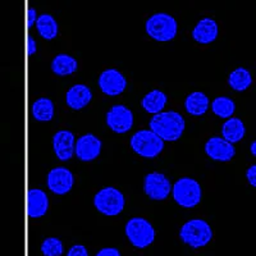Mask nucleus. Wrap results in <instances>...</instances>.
<instances>
[{
  "label": "nucleus",
  "mask_w": 256,
  "mask_h": 256,
  "mask_svg": "<svg viewBox=\"0 0 256 256\" xmlns=\"http://www.w3.org/2000/svg\"><path fill=\"white\" fill-rule=\"evenodd\" d=\"M148 127L163 141L173 142V141L180 140V136L184 134L186 122L180 113L169 110L155 114L150 120Z\"/></svg>",
  "instance_id": "obj_1"
},
{
  "label": "nucleus",
  "mask_w": 256,
  "mask_h": 256,
  "mask_svg": "<svg viewBox=\"0 0 256 256\" xmlns=\"http://www.w3.org/2000/svg\"><path fill=\"white\" fill-rule=\"evenodd\" d=\"M180 237L192 248H204L212 240V230L204 219H191L182 226Z\"/></svg>",
  "instance_id": "obj_2"
},
{
  "label": "nucleus",
  "mask_w": 256,
  "mask_h": 256,
  "mask_svg": "<svg viewBox=\"0 0 256 256\" xmlns=\"http://www.w3.org/2000/svg\"><path fill=\"white\" fill-rule=\"evenodd\" d=\"M146 34L154 40L166 42L176 38L178 31L177 20L168 13H155L145 24Z\"/></svg>",
  "instance_id": "obj_3"
},
{
  "label": "nucleus",
  "mask_w": 256,
  "mask_h": 256,
  "mask_svg": "<svg viewBox=\"0 0 256 256\" xmlns=\"http://www.w3.org/2000/svg\"><path fill=\"white\" fill-rule=\"evenodd\" d=\"M173 198L180 206L192 209L200 204L202 198L201 186L196 180L190 177L180 178L172 187Z\"/></svg>",
  "instance_id": "obj_4"
},
{
  "label": "nucleus",
  "mask_w": 256,
  "mask_h": 256,
  "mask_svg": "<svg viewBox=\"0 0 256 256\" xmlns=\"http://www.w3.org/2000/svg\"><path fill=\"white\" fill-rule=\"evenodd\" d=\"M131 148L137 155L146 158V159H154L160 152H163L164 141L158 134H155L152 130H141L137 131L131 137Z\"/></svg>",
  "instance_id": "obj_5"
},
{
  "label": "nucleus",
  "mask_w": 256,
  "mask_h": 256,
  "mask_svg": "<svg viewBox=\"0 0 256 256\" xmlns=\"http://www.w3.org/2000/svg\"><path fill=\"white\" fill-rule=\"evenodd\" d=\"M124 233L128 241L136 248H146L154 242L155 230L152 223L144 218H132L126 223Z\"/></svg>",
  "instance_id": "obj_6"
},
{
  "label": "nucleus",
  "mask_w": 256,
  "mask_h": 256,
  "mask_svg": "<svg viewBox=\"0 0 256 256\" xmlns=\"http://www.w3.org/2000/svg\"><path fill=\"white\" fill-rule=\"evenodd\" d=\"M124 196L120 190L114 187H105L100 190L94 198V206L106 216H116L124 209Z\"/></svg>",
  "instance_id": "obj_7"
},
{
  "label": "nucleus",
  "mask_w": 256,
  "mask_h": 256,
  "mask_svg": "<svg viewBox=\"0 0 256 256\" xmlns=\"http://www.w3.org/2000/svg\"><path fill=\"white\" fill-rule=\"evenodd\" d=\"M144 191L148 198L155 201H163L172 191V184L166 174L159 172L148 173L144 180Z\"/></svg>",
  "instance_id": "obj_8"
},
{
  "label": "nucleus",
  "mask_w": 256,
  "mask_h": 256,
  "mask_svg": "<svg viewBox=\"0 0 256 256\" xmlns=\"http://www.w3.org/2000/svg\"><path fill=\"white\" fill-rule=\"evenodd\" d=\"M106 124L116 134H127L134 126V114L124 105H114L106 113Z\"/></svg>",
  "instance_id": "obj_9"
},
{
  "label": "nucleus",
  "mask_w": 256,
  "mask_h": 256,
  "mask_svg": "<svg viewBox=\"0 0 256 256\" xmlns=\"http://www.w3.org/2000/svg\"><path fill=\"white\" fill-rule=\"evenodd\" d=\"M74 178L70 169L64 166H56L52 169L48 174L46 184L48 188L56 195H66L72 190Z\"/></svg>",
  "instance_id": "obj_10"
},
{
  "label": "nucleus",
  "mask_w": 256,
  "mask_h": 256,
  "mask_svg": "<svg viewBox=\"0 0 256 256\" xmlns=\"http://www.w3.org/2000/svg\"><path fill=\"white\" fill-rule=\"evenodd\" d=\"M102 140L92 134H86L77 140L74 145V154L82 162H92L98 159L102 152Z\"/></svg>",
  "instance_id": "obj_11"
},
{
  "label": "nucleus",
  "mask_w": 256,
  "mask_h": 256,
  "mask_svg": "<svg viewBox=\"0 0 256 256\" xmlns=\"http://www.w3.org/2000/svg\"><path fill=\"white\" fill-rule=\"evenodd\" d=\"M99 88L105 95L118 96L127 88V80L120 70L114 68L105 70L99 77Z\"/></svg>",
  "instance_id": "obj_12"
},
{
  "label": "nucleus",
  "mask_w": 256,
  "mask_h": 256,
  "mask_svg": "<svg viewBox=\"0 0 256 256\" xmlns=\"http://www.w3.org/2000/svg\"><path fill=\"white\" fill-rule=\"evenodd\" d=\"M205 152L216 162H230L236 155V148L224 138L212 137L205 144Z\"/></svg>",
  "instance_id": "obj_13"
},
{
  "label": "nucleus",
  "mask_w": 256,
  "mask_h": 256,
  "mask_svg": "<svg viewBox=\"0 0 256 256\" xmlns=\"http://www.w3.org/2000/svg\"><path fill=\"white\" fill-rule=\"evenodd\" d=\"M74 134L67 130L58 131L52 137V148L56 158L62 162H68L74 155Z\"/></svg>",
  "instance_id": "obj_14"
},
{
  "label": "nucleus",
  "mask_w": 256,
  "mask_h": 256,
  "mask_svg": "<svg viewBox=\"0 0 256 256\" xmlns=\"http://www.w3.org/2000/svg\"><path fill=\"white\" fill-rule=\"evenodd\" d=\"M49 210V198L46 192L40 188H31L27 192V214L30 218L44 216Z\"/></svg>",
  "instance_id": "obj_15"
},
{
  "label": "nucleus",
  "mask_w": 256,
  "mask_h": 256,
  "mask_svg": "<svg viewBox=\"0 0 256 256\" xmlns=\"http://www.w3.org/2000/svg\"><path fill=\"white\" fill-rule=\"evenodd\" d=\"M218 32V24L212 18L206 17L198 20L194 31H192V38L195 41H198V44L206 45L216 40Z\"/></svg>",
  "instance_id": "obj_16"
},
{
  "label": "nucleus",
  "mask_w": 256,
  "mask_h": 256,
  "mask_svg": "<svg viewBox=\"0 0 256 256\" xmlns=\"http://www.w3.org/2000/svg\"><path fill=\"white\" fill-rule=\"evenodd\" d=\"M91 99H92V92H91L90 88L82 84L72 86L66 95V102L73 110L84 109L86 105L90 104Z\"/></svg>",
  "instance_id": "obj_17"
},
{
  "label": "nucleus",
  "mask_w": 256,
  "mask_h": 256,
  "mask_svg": "<svg viewBox=\"0 0 256 256\" xmlns=\"http://www.w3.org/2000/svg\"><path fill=\"white\" fill-rule=\"evenodd\" d=\"M246 128L240 118H230L222 126V136L230 144L240 142L244 137Z\"/></svg>",
  "instance_id": "obj_18"
},
{
  "label": "nucleus",
  "mask_w": 256,
  "mask_h": 256,
  "mask_svg": "<svg viewBox=\"0 0 256 256\" xmlns=\"http://www.w3.org/2000/svg\"><path fill=\"white\" fill-rule=\"evenodd\" d=\"M209 99L204 92L201 91H195L190 94L184 100V109L188 114L195 116H204L209 109Z\"/></svg>",
  "instance_id": "obj_19"
},
{
  "label": "nucleus",
  "mask_w": 256,
  "mask_h": 256,
  "mask_svg": "<svg viewBox=\"0 0 256 256\" xmlns=\"http://www.w3.org/2000/svg\"><path fill=\"white\" fill-rule=\"evenodd\" d=\"M78 68V63L73 56L68 54H58L52 62V70L56 76H70Z\"/></svg>",
  "instance_id": "obj_20"
},
{
  "label": "nucleus",
  "mask_w": 256,
  "mask_h": 256,
  "mask_svg": "<svg viewBox=\"0 0 256 256\" xmlns=\"http://www.w3.org/2000/svg\"><path fill=\"white\" fill-rule=\"evenodd\" d=\"M166 102H168V98H166V95L163 91L152 90L144 96L141 105L145 109V112L155 116V114H159L163 112L164 106L166 105Z\"/></svg>",
  "instance_id": "obj_21"
},
{
  "label": "nucleus",
  "mask_w": 256,
  "mask_h": 256,
  "mask_svg": "<svg viewBox=\"0 0 256 256\" xmlns=\"http://www.w3.org/2000/svg\"><path fill=\"white\" fill-rule=\"evenodd\" d=\"M36 28L41 38L45 40H52L59 34L58 22L56 20V18L48 13L38 16V20H36Z\"/></svg>",
  "instance_id": "obj_22"
},
{
  "label": "nucleus",
  "mask_w": 256,
  "mask_h": 256,
  "mask_svg": "<svg viewBox=\"0 0 256 256\" xmlns=\"http://www.w3.org/2000/svg\"><path fill=\"white\" fill-rule=\"evenodd\" d=\"M32 116L38 122H50L54 116V102L48 98H40L32 104Z\"/></svg>",
  "instance_id": "obj_23"
},
{
  "label": "nucleus",
  "mask_w": 256,
  "mask_h": 256,
  "mask_svg": "<svg viewBox=\"0 0 256 256\" xmlns=\"http://www.w3.org/2000/svg\"><path fill=\"white\" fill-rule=\"evenodd\" d=\"M228 84L234 91H244L248 90L252 84V77H251V73L248 72L246 68H237L233 72H230V74L228 76Z\"/></svg>",
  "instance_id": "obj_24"
},
{
  "label": "nucleus",
  "mask_w": 256,
  "mask_h": 256,
  "mask_svg": "<svg viewBox=\"0 0 256 256\" xmlns=\"http://www.w3.org/2000/svg\"><path fill=\"white\" fill-rule=\"evenodd\" d=\"M212 110L219 118L230 120V118H232L234 110H236V105H234V102L230 98H227V96H218V98L212 100Z\"/></svg>",
  "instance_id": "obj_25"
},
{
  "label": "nucleus",
  "mask_w": 256,
  "mask_h": 256,
  "mask_svg": "<svg viewBox=\"0 0 256 256\" xmlns=\"http://www.w3.org/2000/svg\"><path fill=\"white\" fill-rule=\"evenodd\" d=\"M41 252L44 256H62L64 252L63 242L56 237H48L40 246Z\"/></svg>",
  "instance_id": "obj_26"
},
{
  "label": "nucleus",
  "mask_w": 256,
  "mask_h": 256,
  "mask_svg": "<svg viewBox=\"0 0 256 256\" xmlns=\"http://www.w3.org/2000/svg\"><path fill=\"white\" fill-rule=\"evenodd\" d=\"M67 256H88V251L84 244H74L68 250Z\"/></svg>",
  "instance_id": "obj_27"
},
{
  "label": "nucleus",
  "mask_w": 256,
  "mask_h": 256,
  "mask_svg": "<svg viewBox=\"0 0 256 256\" xmlns=\"http://www.w3.org/2000/svg\"><path fill=\"white\" fill-rule=\"evenodd\" d=\"M95 256H122L120 251L116 248H104L96 254Z\"/></svg>",
  "instance_id": "obj_28"
},
{
  "label": "nucleus",
  "mask_w": 256,
  "mask_h": 256,
  "mask_svg": "<svg viewBox=\"0 0 256 256\" xmlns=\"http://www.w3.org/2000/svg\"><path fill=\"white\" fill-rule=\"evenodd\" d=\"M246 178H248V182L251 186L256 187V164L251 166L250 168L246 170Z\"/></svg>",
  "instance_id": "obj_29"
},
{
  "label": "nucleus",
  "mask_w": 256,
  "mask_h": 256,
  "mask_svg": "<svg viewBox=\"0 0 256 256\" xmlns=\"http://www.w3.org/2000/svg\"><path fill=\"white\" fill-rule=\"evenodd\" d=\"M38 12H36L35 8H30L28 13H27V27L31 28L34 26V24H36V20H38Z\"/></svg>",
  "instance_id": "obj_30"
},
{
  "label": "nucleus",
  "mask_w": 256,
  "mask_h": 256,
  "mask_svg": "<svg viewBox=\"0 0 256 256\" xmlns=\"http://www.w3.org/2000/svg\"><path fill=\"white\" fill-rule=\"evenodd\" d=\"M36 50H38V44H36L35 38H32V36H28V38H27V54L34 56Z\"/></svg>",
  "instance_id": "obj_31"
},
{
  "label": "nucleus",
  "mask_w": 256,
  "mask_h": 256,
  "mask_svg": "<svg viewBox=\"0 0 256 256\" xmlns=\"http://www.w3.org/2000/svg\"><path fill=\"white\" fill-rule=\"evenodd\" d=\"M250 152H251V154L254 155V156H256V140L254 141L252 144H251V146H250Z\"/></svg>",
  "instance_id": "obj_32"
}]
</instances>
